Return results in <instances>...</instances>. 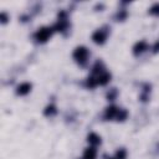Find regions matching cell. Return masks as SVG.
I'll list each match as a JSON object with an SVG mask.
<instances>
[{"label":"cell","mask_w":159,"mask_h":159,"mask_svg":"<svg viewBox=\"0 0 159 159\" xmlns=\"http://www.w3.org/2000/svg\"><path fill=\"white\" fill-rule=\"evenodd\" d=\"M116 96H117V89H116V88H112V89H111V92H108L107 98H108V99H111V101H113Z\"/></svg>","instance_id":"obj_14"},{"label":"cell","mask_w":159,"mask_h":159,"mask_svg":"<svg viewBox=\"0 0 159 159\" xmlns=\"http://www.w3.org/2000/svg\"><path fill=\"white\" fill-rule=\"evenodd\" d=\"M147 48H148L147 42H145V41H139V42H137V43L134 45V47H133V52H134L135 56H138V55H140L142 52H144Z\"/></svg>","instance_id":"obj_6"},{"label":"cell","mask_w":159,"mask_h":159,"mask_svg":"<svg viewBox=\"0 0 159 159\" xmlns=\"http://www.w3.org/2000/svg\"><path fill=\"white\" fill-rule=\"evenodd\" d=\"M109 159H116V158H109Z\"/></svg>","instance_id":"obj_18"},{"label":"cell","mask_w":159,"mask_h":159,"mask_svg":"<svg viewBox=\"0 0 159 159\" xmlns=\"http://www.w3.org/2000/svg\"><path fill=\"white\" fill-rule=\"evenodd\" d=\"M127 111L125 109H123V108H119L118 109V112H117V116H116V118H117V120H124L125 118H127Z\"/></svg>","instance_id":"obj_10"},{"label":"cell","mask_w":159,"mask_h":159,"mask_svg":"<svg viewBox=\"0 0 159 159\" xmlns=\"http://www.w3.org/2000/svg\"><path fill=\"white\" fill-rule=\"evenodd\" d=\"M88 50L84 47V46H78L75 48L73 51V58L80 63V65H84L87 62V58H88Z\"/></svg>","instance_id":"obj_1"},{"label":"cell","mask_w":159,"mask_h":159,"mask_svg":"<svg viewBox=\"0 0 159 159\" xmlns=\"http://www.w3.org/2000/svg\"><path fill=\"white\" fill-rule=\"evenodd\" d=\"M87 140H88L89 144H92V145H97V144L101 143V137H99L98 134H96V133H91V134H88Z\"/></svg>","instance_id":"obj_9"},{"label":"cell","mask_w":159,"mask_h":159,"mask_svg":"<svg viewBox=\"0 0 159 159\" xmlns=\"http://www.w3.org/2000/svg\"><path fill=\"white\" fill-rule=\"evenodd\" d=\"M153 50H154V52H158L159 51V40L155 42V45L153 46Z\"/></svg>","instance_id":"obj_17"},{"label":"cell","mask_w":159,"mask_h":159,"mask_svg":"<svg viewBox=\"0 0 159 159\" xmlns=\"http://www.w3.org/2000/svg\"><path fill=\"white\" fill-rule=\"evenodd\" d=\"M30 91H31V83H29V82H24V83L19 84L17 88H16V93L20 94V96H25Z\"/></svg>","instance_id":"obj_5"},{"label":"cell","mask_w":159,"mask_h":159,"mask_svg":"<svg viewBox=\"0 0 159 159\" xmlns=\"http://www.w3.org/2000/svg\"><path fill=\"white\" fill-rule=\"evenodd\" d=\"M107 39V31L103 30V29H99V30H96L92 35V40L93 42L98 43V45H102Z\"/></svg>","instance_id":"obj_3"},{"label":"cell","mask_w":159,"mask_h":159,"mask_svg":"<svg viewBox=\"0 0 159 159\" xmlns=\"http://www.w3.org/2000/svg\"><path fill=\"white\" fill-rule=\"evenodd\" d=\"M56 107L55 106H52V104H50V106H47L46 107V109H45V116H53V114H56Z\"/></svg>","instance_id":"obj_11"},{"label":"cell","mask_w":159,"mask_h":159,"mask_svg":"<svg viewBox=\"0 0 159 159\" xmlns=\"http://www.w3.org/2000/svg\"><path fill=\"white\" fill-rule=\"evenodd\" d=\"M149 12L153 14V15H159V2L154 4V5L149 9Z\"/></svg>","instance_id":"obj_13"},{"label":"cell","mask_w":159,"mask_h":159,"mask_svg":"<svg viewBox=\"0 0 159 159\" xmlns=\"http://www.w3.org/2000/svg\"><path fill=\"white\" fill-rule=\"evenodd\" d=\"M1 22H6L7 21V16H6V14L5 12H1Z\"/></svg>","instance_id":"obj_16"},{"label":"cell","mask_w":159,"mask_h":159,"mask_svg":"<svg viewBox=\"0 0 159 159\" xmlns=\"http://www.w3.org/2000/svg\"><path fill=\"white\" fill-rule=\"evenodd\" d=\"M125 15H127V12H125V11H122L120 14L118 12V15H117V16H118V19H119V20H123V19L125 17Z\"/></svg>","instance_id":"obj_15"},{"label":"cell","mask_w":159,"mask_h":159,"mask_svg":"<svg viewBox=\"0 0 159 159\" xmlns=\"http://www.w3.org/2000/svg\"><path fill=\"white\" fill-rule=\"evenodd\" d=\"M52 32H53V27H41L35 34V39L39 42H45L51 37Z\"/></svg>","instance_id":"obj_2"},{"label":"cell","mask_w":159,"mask_h":159,"mask_svg":"<svg viewBox=\"0 0 159 159\" xmlns=\"http://www.w3.org/2000/svg\"><path fill=\"white\" fill-rule=\"evenodd\" d=\"M97 157V150L94 147H89L86 148L83 152V159H96Z\"/></svg>","instance_id":"obj_8"},{"label":"cell","mask_w":159,"mask_h":159,"mask_svg":"<svg viewBox=\"0 0 159 159\" xmlns=\"http://www.w3.org/2000/svg\"><path fill=\"white\" fill-rule=\"evenodd\" d=\"M117 112H118V108H117L116 106H109V107L106 109V112H104V117H106V119L109 120V119L116 118Z\"/></svg>","instance_id":"obj_7"},{"label":"cell","mask_w":159,"mask_h":159,"mask_svg":"<svg viewBox=\"0 0 159 159\" xmlns=\"http://www.w3.org/2000/svg\"><path fill=\"white\" fill-rule=\"evenodd\" d=\"M111 80V75L106 71H103L102 73H99L97 77H96V81H97V84H101V86H104L109 82Z\"/></svg>","instance_id":"obj_4"},{"label":"cell","mask_w":159,"mask_h":159,"mask_svg":"<svg viewBox=\"0 0 159 159\" xmlns=\"http://www.w3.org/2000/svg\"><path fill=\"white\" fill-rule=\"evenodd\" d=\"M125 155H127V152L124 149H119L116 153V159H125Z\"/></svg>","instance_id":"obj_12"}]
</instances>
